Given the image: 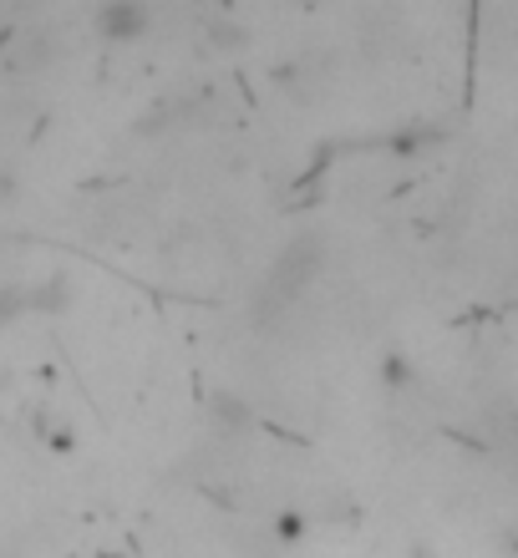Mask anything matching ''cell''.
Returning <instances> with one entry per match:
<instances>
[{
  "mask_svg": "<svg viewBox=\"0 0 518 558\" xmlns=\"http://www.w3.org/2000/svg\"><path fill=\"white\" fill-rule=\"evenodd\" d=\"M148 21L153 15L143 5H107V11H97V31H103L107 41H137L148 31Z\"/></svg>",
  "mask_w": 518,
  "mask_h": 558,
  "instance_id": "6da1fadb",
  "label": "cell"
}]
</instances>
